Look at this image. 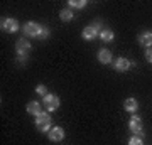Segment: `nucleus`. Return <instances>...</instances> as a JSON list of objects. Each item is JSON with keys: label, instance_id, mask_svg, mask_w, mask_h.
Returning <instances> with one entry per match:
<instances>
[{"label": "nucleus", "instance_id": "obj_1", "mask_svg": "<svg viewBox=\"0 0 152 145\" xmlns=\"http://www.w3.org/2000/svg\"><path fill=\"white\" fill-rule=\"evenodd\" d=\"M36 128L39 132H46V133L53 128V118L48 111H42L39 117H36Z\"/></svg>", "mask_w": 152, "mask_h": 145}, {"label": "nucleus", "instance_id": "obj_2", "mask_svg": "<svg viewBox=\"0 0 152 145\" xmlns=\"http://www.w3.org/2000/svg\"><path fill=\"white\" fill-rule=\"evenodd\" d=\"M102 31H103V29H102V22L95 20L91 26H88V27H85V29H83L81 36H83V39H85V41H93V39H96L98 36H100V32H102Z\"/></svg>", "mask_w": 152, "mask_h": 145}, {"label": "nucleus", "instance_id": "obj_3", "mask_svg": "<svg viewBox=\"0 0 152 145\" xmlns=\"http://www.w3.org/2000/svg\"><path fill=\"white\" fill-rule=\"evenodd\" d=\"M42 27L41 24H37V22H27V24H24V27H22V31H24V34H26V37H37L41 36V32H42Z\"/></svg>", "mask_w": 152, "mask_h": 145}, {"label": "nucleus", "instance_id": "obj_4", "mask_svg": "<svg viewBox=\"0 0 152 145\" xmlns=\"http://www.w3.org/2000/svg\"><path fill=\"white\" fill-rule=\"evenodd\" d=\"M42 105H44V110H46V111H56L61 105V100H59L58 95H49L48 93V95L42 98Z\"/></svg>", "mask_w": 152, "mask_h": 145}, {"label": "nucleus", "instance_id": "obj_5", "mask_svg": "<svg viewBox=\"0 0 152 145\" xmlns=\"http://www.w3.org/2000/svg\"><path fill=\"white\" fill-rule=\"evenodd\" d=\"M15 51H17V56H29L31 51H32V46H31V42H29L26 37H22V39L17 41Z\"/></svg>", "mask_w": 152, "mask_h": 145}, {"label": "nucleus", "instance_id": "obj_6", "mask_svg": "<svg viewBox=\"0 0 152 145\" xmlns=\"http://www.w3.org/2000/svg\"><path fill=\"white\" fill-rule=\"evenodd\" d=\"M132 66H135V63H134V61H129L127 58H117V59L113 61V68L117 71H120V73L129 71Z\"/></svg>", "mask_w": 152, "mask_h": 145}, {"label": "nucleus", "instance_id": "obj_7", "mask_svg": "<svg viewBox=\"0 0 152 145\" xmlns=\"http://www.w3.org/2000/svg\"><path fill=\"white\" fill-rule=\"evenodd\" d=\"M2 31H5V32H9V34L17 32V31H19V22H17V19H12V17L4 19V20H2Z\"/></svg>", "mask_w": 152, "mask_h": 145}, {"label": "nucleus", "instance_id": "obj_8", "mask_svg": "<svg viewBox=\"0 0 152 145\" xmlns=\"http://www.w3.org/2000/svg\"><path fill=\"white\" fill-rule=\"evenodd\" d=\"M48 137L51 142H61V140L64 138V128L63 127H53L48 132Z\"/></svg>", "mask_w": 152, "mask_h": 145}, {"label": "nucleus", "instance_id": "obj_9", "mask_svg": "<svg viewBox=\"0 0 152 145\" xmlns=\"http://www.w3.org/2000/svg\"><path fill=\"white\" fill-rule=\"evenodd\" d=\"M129 128L134 135H139L142 132V120L137 117V115H132L130 120H129Z\"/></svg>", "mask_w": 152, "mask_h": 145}, {"label": "nucleus", "instance_id": "obj_10", "mask_svg": "<svg viewBox=\"0 0 152 145\" xmlns=\"http://www.w3.org/2000/svg\"><path fill=\"white\" fill-rule=\"evenodd\" d=\"M26 110H27L29 115H34V117H39L41 113H42V103H39V101H29L27 103V106H26Z\"/></svg>", "mask_w": 152, "mask_h": 145}, {"label": "nucleus", "instance_id": "obj_11", "mask_svg": "<svg viewBox=\"0 0 152 145\" xmlns=\"http://www.w3.org/2000/svg\"><path fill=\"white\" fill-rule=\"evenodd\" d=\"M139 44H142L144 47L151 49L152 47V31H145L139 36Z\"/></svg>", "mask_w": 152, "mask_h": 145}, {"label": "nucleus", "instance_id": "obj_12", "mask_svg": "<svg viewBox=\"0 0 152 145\" xmlns=\"http://www.w3.org/2000/svg\"><path fill=\"white\" fill-rule=\"evenodd\" d=\"M112 51H108V49H100L98 51V61L102 63V64H110L112 63Z\"/></svg>", "mask_w": 152, "mask_h": 145}, {"label": "nucleus", "instance_id": "obj_13", "mask_svg": "<svg viewBox=\"0 0 152 145\" xmlns=\"http://www.w3.org/2000/svg\"><path fill=\"white\" fill-rule=\"evenodd\" d=\"M124 108H125V111L135 113L137 110H139V101H137L135 98H127L124 101Z\"/></svg>", "mask_w": 152, "mask_h": 145}, {"label": "nucleus", "instance_id": "obj_14", "mask_svg": "<svg viewBox=\"0 0 152 145\" xmlns=\"http://www.w3.org/2000/svg\"><path fill=\"white\" fill-rule=\"evenodd\" d=\"M73 17H75V14H73L71 9H63V10H59V19L63 22H71Z\"/></svg>", "mask_w": 152, "mask_h": 145}, {"label": "nucleus", "instance_id": "obj_15", "mask_svg": "<svg viewBox=\"0 0 152 145\" xmlns=\"http://www.w3.org/2000/svg\"><path fill=\"white\" fill-rule=\"evenodd\" d=\"M113 37H115V34H113V31H110V29H103V31L100 32V39H102L103 42H112Z\"/></svg>", "mask_w": 152, "mask_h": 145}, {"label": "nucleus", "instance_id": "obj_16", "mask_svg": "<svg viewBox=\"0 0 152 145\" xmlns=\"http://www.w3.org/2000/svg\"><path fill=\"white\" fill-rule=\"evenodd\" d=\"M68 5H69V9H85L86 7V0H69Z\"/></svg>", "mask_w": 152, "mask_h": 145}, {"label": "nucleus", "instance_id": "obj_17", "mask_svg": "<svg viewBox=\"0 0 152 145\" xmlns=\"http://www.w3.org/2000/svg\"><path fill=\"white\" fill-rule=\"evenodd\" d=\"M129 145H144V140L139 137V135H134L129 138Z\"/></svg>", "mask_w": 152, "mask_h": 145}, {"label": "nucleus", "instance_id": "obj_18", "mask_svg": "<svg viewBox=\"0 0 152 145\" xmlns=\"http://www.w3.org/2000/svg\"><path fill=\"white\" fill-rule=\"evenodd\" d=\"M36 93H37L39 96H46V95H48V88H46V86L44 85H37L36 86Z\"/></svg>", "mask_w": 152, "mask_h": 145}, {"label": "nucleus", "instance_id": "obj_19", "mask_svg": "<svg viewBox=\"0 0 152 145\" xmlns=\"http://www.w3.org/2000/svg\"><path fill=\"white\" fill-rule=\"evenodd\" d=\"M49 34H51L49 27L44 26V27H42V32H41V36H39V39H48V37H49Z\"/></svg>", "mask_w": 152, "mask_h": 145}, {"label": "nucleus", "instance_id": "obj_20", "mask_svg": "<svg viewBox=\"0 0 152 145\" xmlns=\"http://www.w3.org/2000/svg\"><path fill=\"white\" fill-rule=\"evenodd\" d=\"M15 59H17V64H20V66H24V64H26V63H27V59H29V56H17Z\"/></svg>", "mask_w": 152, "mask_h": 145}, {"label": "nucleus", "instance_id": "obj_21", "mask_svg": "<svg viewBox=\"0 0 152 145\" xmlns=\"http://www.w3.org/2000/svg\"><path fill=\"white\" fill-rule=\"evenodd\" d=\"M145 59H147V63H149V64H152V47L145 51Z\"/></svg>", "mask_w": 152, "mask_h": 145}]
</instances>
